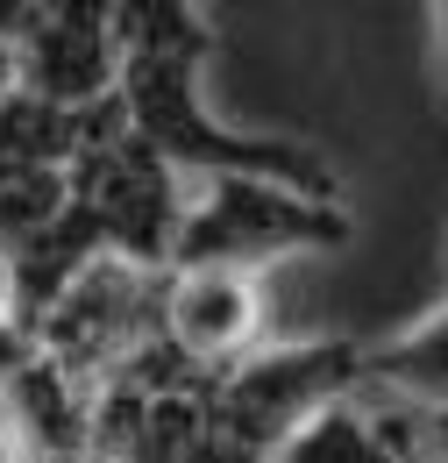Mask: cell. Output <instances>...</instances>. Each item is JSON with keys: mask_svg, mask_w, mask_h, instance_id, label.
I'll use <instances>...</instances> for the list:
<instances>
[{"mask_svg": "<svg viewBox=\"0 0 448 463\" xmlns=\"http://www.w3.org/2000/svg\"><path fill=\"white\" fill-rule=\"evenodd\" d=\"M271 463H413V457L392 442V428L378 413H363V400H335L299 435H285V449Z\"/></svg>", "mask_w": 448, "mask_h": 463, "instance_id": "9", "label": "cell"}, {"mask_svg": "<svg viewBox=\"0 0 448 463\" xmlns=\"http://www.w3.org/2000/svg\"><path fill=\"white\" fill-rule=\"evenodd\" d=\"M114 51H121V79H114L121 128L157 165H171L185 185H200V178H264V185L306 193V200H341L321 150L285 143V136H242V128H221L207 115L200 64L214 51V22L200 7H178V0L114 7Z\"/></svg>", "mask_w": 448, "mask_h": 463, "instance_id": "1", "label": "cell"}, {"mask_svg": "<svg viewBox=\"0 0 448 463\" xmlns=\"http://www.w3.org/2000/svg\"><path fill=\"white\" fill-rule=\"evenodd\" d=\"M413 463H448V413H378Z\"/></svg>", "mask_w": 448, "mask_h": 463, "instance_id": "10", "label": "cell"}, {"mask_svg": "<svg viewBox=\"0 0 448 463\" xmlns=\"http://www.w3.org/2000/svg\"><path fill=\"white\" fill-rule=\"evenodd\" d=\"M349 242L341 200H306L264 178H200L185 185V214L171 242V271H242L257 279L278 257Z\"/></svg>", "mask_w": 448, "mask_h": 463, "instance_id": "3", "label": "cell"}, {"mask_svg": "<svg viewBox=\"0 0 448 463\" xmlns=\"http://www.w3.org/2000/svg\"><path fill=\"white\" fill-rule=\"evenodd\" d=\"M363 392V343L321 335V343H264L228 378L207 385V435L249 463H271L285 435H299L321 406Z\"/></svg>", "mask_w": 448, "mask_h": 463, "instance_id": "2", "label": "cell"}, {"mask_svg": "<svg viewBox=\"0 0 448 463\" xmlns=\"http://www.w3.org/2000/svg\"><path fill=\"white\" fill-rule=\"evenodd\" d=\"M71 200L93 214L100 250L135 264V271H171V242H178V214H185V178L157 165L128 128L107 143H86L64 165Z\"/></svg>", "mask_w": 448, "mask_h": 463, "instance_id": "5", "label": "cell"}, {"mask_svg": "<svg viewBox=\"0 0 448 463\" xmlns=\"http://www.w3.org/2000/svg\"><path fill=\"white\" fill-rule=\"evenodd\" d=\"M157 343L200 378L214 385L242 356L271 343V307L264 286L242 271H164L157 286Z\"/></svg>", "mask_w": 448, "mask_h": 463, "instance_id": "7", "label": "cell"}, {"mask_svg": "<svg viewBox=\"0 0 448 463\" xmlns=\"http://www.w3.org/2000/svg\"><path fill=\"white\" fill-rule=\"evenodd\" d=\"M157 286H164V271H135L121 257H93L79 271V286L43 314L36 356L57 364L64 378H79L86 392L114 385L135 349L157 343Z\"/></svg>", "mask_w": 448, "mask_h": 463, "instance_id": "4", "label": "cell"}, {"mask_svg": "<svg viewBox=\"0 0 448 463\" xmlns=\"http://www.w3.org/2000/svg\"><path fill=\"white\" fill-rule=\"evenodd\" d=\"M363 385H385L406 413H448V299L392 343H363Z\"/></svg>", "mask_w": 448, "mask_h": 463, "instance_id": "8", "label": "cell"}, {"mask_svg": "<svg viewBox=\"0 0 448 463\" xmlns=\"http://www.w3.org/2000/svg\"><path fill=\"white\" fill-rule=\"evenodd\" d=\"M14 93H22V79H14V51L0 43V100H14Z\"/></svg>", "mask_w": 448, "mask_h": 463, "instance_id": "11", "label": "cell"}, {"mask_svg": "<svg viewBox=\"0 0 448 463\" xmlns=\"http://www.w3.org/2000/svg\"><path fill=\"white\" fill-rule=\"evenodd\" d=\"M0 43L14 51V79L29 100L86 115L100 108L121 79L114 51V7L86 0H29V7H0Z\"/></svg>", "mask_w": 448, "mask_h": 463, "instance_id": "6", "label": "cell"}, {"mask_svg": "<svg viewBox=\"0 0 448 463\" xmlns=\"http://www.w3.org/2000/svg\"><path fill=\"white\" fill-rule=\"evenodd\" d=\"M434 36H442V79H448V7H434Z\"/></svg>", "mask_w": 448, "mask_h": 463, "instance_id": "12", "label": "cell"}]
</instances>
